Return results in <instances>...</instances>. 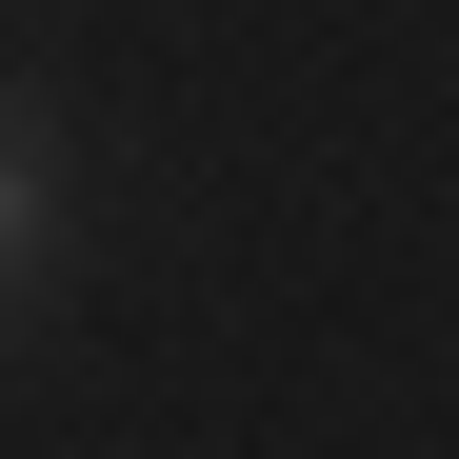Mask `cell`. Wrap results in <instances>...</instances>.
Here are the masks:
<instances>
[{
	"mask_svg": "<svg viewBox=\"0 0 459 459\" xmlns=\"http://www.w3.org/2000/svg\"><path fill=\"white\" fill-rule=\"evenodd\" d=\"M40 220H60V160H40V100H0V299L40 280Z\"/></svg>",
	"mask_w": 459,
	"mask_h": 459,
	"instance_id": "1",
	"label": "cell"
}]
</instances>
